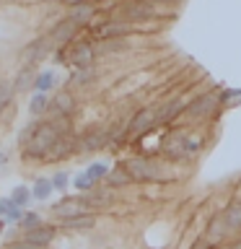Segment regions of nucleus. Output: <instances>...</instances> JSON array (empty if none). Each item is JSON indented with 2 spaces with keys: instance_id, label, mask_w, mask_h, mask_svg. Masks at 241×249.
Segmentation results:
<instances>
[{
  "instance_id": "6e6552de",
  "label": "nucleus",
  "mask_w": 241,
  "mask_h": 249,
  "mask_svg": "<svg viewBox=\"0 0 241 249\" xmlns=\"http://www.w3.org/2000/svg\"><path fill=\"white\" fill-rule=\"evenodd\" d=\"M153 127H155V107L140 109V112L127 122V132H130V135H143V132L153 130Z\"/></svg>"
},
{
  "instance_id": "2eb2a0df",
  "label": "nucleus",
  "mask_w": 241,
  "mask_h": 249,
  "mask_svg": "<svg viewBox=\"0 0 241 249\" xmlns=\"http://www.w3.org/2000/svg\"><path fill=\"white\" fill-rule=\"evenodd\" d=\"M93 226H96V215L93 213H81V215L62 218L60 221V229H65V231H91Z\"/></svg>"
},
{
  "instance_id": "e433bc0d",
  "label": "nucleus",
  "mask_w": 241,
  "mask_h": 249,
  "mask_svg": "<svg viewBox=\"0 0 241 249\" xmlns=\"http://www.w3.org/2000/svg\"><path fill=\"white\" fill-rule=\"evenodd\" d=\"M231 202H236V205H241V187H236V192H233V200Z\"/></svg>"
},
{
  "instance_id": "2f4dec72",
  "label": "nucleus",
  "mask_w": 241,
  "mask_h": 249,
  "mask_svg": "<svg viewBox=\"0 0 241 249\" xmlns=\"http://www.w3.org/2000/svg\"><path fill=\"white\" fill-rule=\"evenodd\" d=\"M73 187H75L78 192H83V195H86V192H91V190H93V187H96V184H93L91 179L86 177V171H83V174H78V177L73 179Z\"/></svg>"
},
{
  "instance_id": "f704fd0d",
  "label": "nucleus",
  "mask_w": 241,
  "mask_h": 249,
  "mask_svg": "<svg viewBox=\"0 0 241 249\" xmlns=\"http://www.w3.org/2000/svg\"><path fill=\"white\" fill-rule=\"evenodd\" d=\"M11 205H13L11 197H0V218H3V221H5V213L11 210Z\"/></svg>"
},
{
  "instance_id": "aec40b11",
  "label": "nucleus",
  "mask_w": 241,
  "mask_h": 249,
  "mask_svg": "<svg viewBox=\"0 0 241 249\" xmlns=\"http://www.w3.org/2000/svg\"><path fill=\"white\" fill-rule=\"evenodd\" d=\"M130 182H132V177L127 174L124 163H120V166H114V169H109V174H106V184H109V190H117V187H127Z\"/></svg>"
},
{
  "instance_id": "f03ea898",
  "label": "nucleus",
  "mask_w": 241,
  "mask_h": 249,
  "mask_svg": "<svg viewBox=\"0 0 241 249\" xmlns=\"http://www.w3.org/2000/svg\"><path fill=\"white\" fill-rule=\"evenodd\" d=\"M124 169L132 177V182H163L161 166L153 159H145V156H135V159L124 161Z\"/></svg>"
},
{
  "instance_id": "5701e85b",
  "label": "nucleus",
  "mask_w": 241,
  "mask_h": 249,
  "mask_svg": "<svg viewBox=\"0 0 241 249\" xmlns=\"http://www.w3.org/2000/svg\"><path fill=\"white\" fill-rule=\"evenodd\" d=\"M34 78H36V70H34V65H26V68H23L18 75H16L13 91H26V89H31V86H34Z\"/></svg>"
},
{
  "instance_id": "ddd939ff",
  "label": "nucleus",
  "mask_w": 241,
  "mask_h": 249,
  "mask_svg": "<svg viewBox=\"0 0 241 249\" xmlns=\"http://www.w3.org/2000/svg\"><path fill=\"white\" fill-rule=\"evenodd\" d=\"M50 114H60V117H70L75 112V96L70 91H60L57 96L50 101V109H47Z\"/></svg>"
},
{
  "instance_id": "423d86ee",
  "label": "nucleus",
  "mask_w": 241,
  "mask_h": 249,
  "mask_svg": "<svg viewBox=\"0 0 241 249\" xmlns=\"http://www.w3.org/2000/svg\"><path fill=\"white\" fill-rule=\"evenodd\" d=\"M155 16V8L151 0H130L122 5V18L124 23H138V21H151Z\"/></svg>"
},
{
  "instance_id": "6ab92c4d",
  "label": "nucleus",
  "mask_w": 241,
  "mask_h": 249,
  "mask_svg": "<svg viewBox=\"0 0 241 249\" xmlns=\"http://www.w3.org/2000/svg\"><path fill=\"white\" fill-rule=\"evenodd\" d=\"M93 16H96V5H91L88 0H86V3H81V5H73V11H70L68 18L75 21L78 26H83V23H88Z\"/></svg>"
},
{
  "instance_id": "f257e3e1",
  "label": "nucleus",
  "mask_w": 241,
  "mask_h": 249,
  "mask_svg": "<svg viewBox=\"0 0 241 249\" xmlns=\"http://www.w3.org/2000/svg\"><path fill=\"white\" fill-rule=\"evenodd\" d=\"M57 138H60V135H57V132H54L47 122H36V127H34V132H31V138L26 140V145H23V156H26V159H34V161L47 159Z\"/></svg>"
},
{
  "instance_id": "79ce46f5",
  "label": "nucleus",
  "mask_w": 241,
  "mask_h": 249,
  "mask_svg": "<svg viewBox=\"0 0 241 249\" xmlns=\"http://www.w3.org/2000/svg\"><path fill=\"white\" fill-rule=\"evenodd\" d=\"M88 3H91V5H96V3H101V0H88Z\"/></svg>"
},
{
  "instance_id": "9d476101",
  "label": "nucleus",
  "mask_w": 241,
  "mask_h": 249,
  "mask_svg": "<svg viewBox=\"0 0 241 249\" xmlns=\"http://www.w3.org/2000/svg\"><path fill=\"white\" fill-rule=\"evenodd\" d=\"M78 29H81V26H78L75 21H70V18H62V21L57 23V26L52 29V34H50V42H52V44H60V50H62V47H68V44L75 39Z\"/></svg>"
},
{
  "instance_id": "b1692460",
  "label": "nucleus",
  "mask_w": 241,
  "mask_h": 249,
  "mask_svg": "<svg viewBox=\"0 0 241 249\" xmlns=\"http://www.w3.org/2000/svg\"><path fill=\"white\" fill-rule=\"evenodd\" d=\"M223 215H225V223H228L231 231H241V205L228 202V205L223 208Z\"/></svg>"
},
{
  "instance_id": "9b49d317",
  "label": "nucleus",
  "mask_w": 241,
  "mask_h": 249,
  "mask_svg": "<svg viewBox=\"0 0 241 249\" xmlns=\"http://www.w3.org/2000/svg\"><path fill=\"white\" fill-rule=\"evenodd\" d=\"M52 213L62 221V218H73V215L88 213V208L83 205V197H62L60 202L52 205Z\"/></svg>"
},
{
  "instance_id": "58836bf2",
  "label": "nucleus",
  "mask_w": 241,
  "mask_h": 249,
  "mask_svg": "<svg viewBox=\"0 0 241 249\" xmlns=\"http://www.w3.org/2000/svg\"><path fill=\"white\" fill-rule=\"evenodd\" d=\"M228 249H241V239H239V241H233V244H231Z\"/></svg>"
},
{
  "instance_id": "f3484780",
  "label": "nucleus",
  "mask_w": 241,
  "mask_h": 249,
  "mask_svg": "<svg viewBox=\"0 0 241 249\" xmlns=\"http://www.w3.org/2000/svg\"><path fill=\"white\" fill-rule=\"evenodd\" d=\"M47 52H50V39H34L29 47H23V57H26V65H34V62L44 60Z\"/></svg>"
},
{
  "instance_id": "ea45409f",
  "label": "nucleus",
  "mask_w": 241,
  "mask_h": 249,
  "mask_svg": "<svg viewBox=\"0 0 241 249\" xmlns=\"http://www.w3.org/2000/svg\"><path fill=\"white\" fill-rule=\"evenodd\" d=\"M151 3H174V0H151Z\"/></svg>"
},
{
  "instance_id": "412c9836",
  "label": "nucleus",
  "mask_w": 241,
  "mask_h": 249,
  "mask_svg": "<svg viewBox=\"0 0 241 249\" xmlns=\"http://www.w3.org/2000/svg\"><path fill=\"white\" fill-rule=\"evenodd\" d=\"M127 31H130V23H124V21H109L106 26L99 31V34H101L104 42H112L114 36H124Z\"/></svg>"
},
{
  "instance_id": "c756f323",
  "label": "nucleus",
  "mask_w": 241,
  "mask_h": 249,
  "mask_svg": "<svg viewBox=\"0 0 241 249\" xmlns=\"http://www.w3.org/2000/svg\"><path fill=\"white\" fill-rule=\"evenodd\" d=\"M36 226H42V215L39 213H23V218L18 221V229H23V231H31Z\"/></svg>"
},
{
  "instance_id": "72a5a7b5",
  "label": "nucleus",
  "mask_w": 241,
  "mask_h": 249,
  "mask_svg": "<svg viewBox=\"0 0 241 249\" xmlns=\"http://www.w3.org/2000/svg\"><path fill=\"white\" fill-rule=\"evenodd\" d=\"M23 213H26L23 208H16V205H11V210L5 213V221H13V223H18L21 218H23Z\"/></svg>"
},
{
  "instance_id": "a878e982",
  "label": "nucleus",
  "mask_w": 241,
  "mask_h": 249,
  "mask_svg": "<svg viewBox=\"0 0 241 249\" xmlns=\"http://www.w3.org/2000/svg\"><path fill=\"white\" fill-rule=\"evenodd\" d=\"M11 202H13L16 208H26L29 202H31V187H26V184L13 187V192H11Z\"/></svg>"
},
{
  "instance_id": "4c0bfd02",
  "label": "nucleus",
  "mask_w": 241,
  "mask_h": 249,
  "mask_svg": "<svg viewBox=\"0 0 241 249\" xmlns=\"http://www.w3.org/2000/svg\"><path fill=\"white\" fill-rule=\"evenodd\" d=\"M62 3H68V5H81V3H86V0H62Z\"/></svg>"
},
{
  "instance_id": "c85d7f7f",
  "label": "nucleus",
  "mask_w": 241,
  "mask_h": 249,
  "mask_svg": "<svg viewBox=\"0 0 241 249\" xmlns=\"http://www.w3.org/2000/svg\"><path fill=\"white\" fill-rule=\"evenodd\" d=\"M93 78H96V70H93V68H83V70H75L73 78H70V83H73V86H86V83H91Z\"/></svg>"
},
{
  "instance_id": "c9c22d12",
  "label": "nucleus",
  "mask_w": 241,
  "mask_h": 249,
  "mask_svg": "<svg viewBox=\"0 0 241 249\" xmlns=\"http://www.w3.org/2000/svg\"><path fill=\"white\" fill-rule=\"evenodd\" d=\"M8 249H39V247L26 244V241H13V244H8Z\"/></svg>"
},
{
  "instance_id": "a211bd4d",
  "label": "nucleus",
  "mask_w": 241,
  "mask_h": 249,
  "mask_svg": "<svg viewBox=\"0 0 241 249\" xmlns=\"http://www.w3.org/2000/svg\"><path fill=\"white\" fill-rule=\"evenodd\" d=\"M163 156H166L169 161H182V159H187L184 138H182V135H174L171 140H166V143H163Z\"/></svg>"
},
{
  "instance_id": "473e14b6",
  "label": "nucleus",
  "mask_w": 241,
  "mask_h": 249,
  "mask_svg": "<svg viewBox=\"0 0 241 249\" xmlns=\"http://www.w3.org/2000/svg\"><path fill=\"white\" fill-rule=\"evenodd\" d=\"M13 86L11 83H0V109H5L8 104H11V99H13Z\"/></svg>"
},
{
  "instance_id": "bb28decb",
  "label": "nucleus",
  "mask_w": 241,
  "mask_h": 249,
  "mask_svg": "<svg viewBox=\"0 0 241 249\" xmlns=\"http://www.w3.org/2000/svg\"><path fill=\"white\" fill-rule=\"evenodd\" d=\"M47 109H50V96L47 93H34V99H31V104H29V112L39 117V114H44Z\"/></svg>"
},
{
  "instance_id": "1a4fd4ad",
  "label": "nucleus",
  "mask_w": 241,
  "mask_h": 249,
  "mask_svg": "<svg viewBox=\"0 0 241 249\" xmlns=\"http://www.w3.org/2000/svg\"><path fill=\"white\" fill-rule=\"evenodd\" d=\"M228 233H231V229H228V223H225V215H223V210H221V213H215V215L207 221L205 239H207L210 247H215V244H221V241L228 236Z\"/></svg>"
},
{
  "instance_id": "4be33fe9",
  "label": "nucleus",
  "mask_w": 241,
  "mask_h": 249,
  "mask_svg": "<svg viewBox=\"0 0 241 249\" xmlns=\"http://www.w3.org/2000/svg\"><path fill=\"white\" fill-rule=\"evenodd\" d=\"M54 81H57L54 70H42V73H36L34 86H31V89H36V93H47L50 89H54Z\"/></svg>"
},
{
  "instance_id": "7ed1b4c3",
  "label": "nucleus",
  "mask_w": 241,
  "mask_h": 249,
  "mask_svg": "<svg viewBox=\"0 0 241 249\" xmlns=\"http://www.w3.org/2000/svg\"><path fill=\"white\" fill-rule=\"evenodd\" d=\"M60 60L70 62L73 68L83 70V68H93V44L91 42H75L60 50Z\"/></svg>"
},
{
  "instance_id": "0eeeda50",
  "label": "nucleus",
  "mask_w": 241,
  "mask_h": 249,
  "mask_svg": "<svg viewBox=\"0 0 241 249\" xmlns=\"http://www.w3.org/2000/svg\"><path fill=\"white\" fill-rule=\"evenodd\" d=\"M54 236H57V229L50 223H42V226H36V229H31V231H23V236L21 241H26V244H34L39 249H47L54 241Z\"/></svg>"
},
{
  "instance_id": "393cba45",
  "label": "nucleus",
  "mask_w": 241,
  "mask_h": 249,
  "mask_svg": "<svg viewBox=\"0 0 241 249\" xmlns=\"http://www.w3.org/2000/svg\"><path fill=\"white\" fill-rule=\"evenodd\" d=\"M52 192H54V190H52V182H50L47 177H42V179H36V182H34V187H31V200L44 202Z\"/></svg>"
},
{
  "instance_id": "7c9ffc66",
  "label": "nucleus",
  "mask_w": 241,
  "mask_h": 249,
  "mask_svg": "<svg viewBox=\"0 0 241 249\" xmlns=\"http://www.w3.org/2000/svg\"><path fill=\"white\" fill-rule=\"evenodd\" d=\"M50 182H52V190H54V192H65L68 187H70V177L65 174V171H57V174H54Z\"/></svg>"
},
{
  "instance_id": "20e7f679",
  "label": "nucleus",
  "mask_w": 241,
  "mask_h": 249,
  "mask_svg": "<svg viewBox=\"0 0 241 249\" xmlns=\"http://www.w3.org/2000/svg\"><path fill=\"white\" fill-rule=\"evenodd\" d=\"M104 145H109V130H104V127H91L81 138H75V153H83V156L96 153Z\"/></svg>"
},
{
  "instance_id": "a19ab883",
  "label": "nucleus",
  "mask_w": 241,
  "mask_h": 249,
  "mask_svg": "<svg viewBox=\"0 0 241 249\" xmlns=\"http://www.w3.org/2000/svg\"><path fill=\"white\" fill-rule=\"evenodd\" d=\"M3 229H5V221H3V218H0V233H3Z\"/></svg>"
},
{
  "instance_id": "cd10ccee",
  "label": "nucleus",
  "mask_w": 241,
  "mask_h": 249,
  "mask_svg": "<svg viewBox=\"0 0 241 249\" xmlns=\"http://www.w3.org/2000/svg\"><path fill=\"white\" fill-rule=\"evenodd\" d=\"M106 174H109V166H106V163H91V166L86 169V177H88L93 184L104 182V179H106Z\"/></svg>"
},
{
  "instance_id": "4468645a",
  "label": "nucleus",
  "mask_w": 241,
  "mask_h": 249,
  "mask_svg": "<svg viewBox=\"0 0 241 249\" xmlns=\"http://www.w3.org/2000/svg\"><path fill=\"white\" fill-rule=\"evenodd\" d=\"M73 153H75V138L73 135H60L57 140H54L47 161H62V159H68V156H73Z\"/></svg>"
},
{
  "instance_id": "f8f14e48",
  "label": "nucleus",
  "mask_w": 241,
  "mask_h": 249,
  "mask_svg": "<svg viewBox=\"0 0 241 249\" xmlns=\"http://www.w3.org/2000/svg\"><path fill=\"white\" fill-rule=\"evenodd\" d=\"M184 112V99H171L155 109V124H171Z\"/></svg>"
},
{
  "instance_id": "39448f33",
  "label": "nucleus",
  "mask_w": 241,
  "mask_h": 249,
  "mask_svg": "<svg viewBox=\"0 0 241 249\" xmlns=\"http://www.w3.org/2000/svg\"><path fill=\"white\" fill-rule=\"evenodd\" d=\"M218 107H221L218 104V96H213V93H200L192 101H187V117L189 120H207Z\"/></svg>"
},
{
  "instance_id": "dca6fc26",
  "label": "nucleus",
  "mask_w": 241,
  "mask_h": 249,
  "mask_svg": "<svg viewBox=\"0 0 241 249\" xmlns=\"http://www.w3.org/2000/svg\"><path fill=\"white\" fill-rule=\"evenodd\" d=\"M81 197H83V205L88 208V213H91V210L104 208V205H109V202H112V195H109V190H104V187H93L91 192L81 195Z\"/></svg>"
}]
</instances>
